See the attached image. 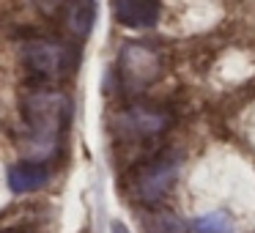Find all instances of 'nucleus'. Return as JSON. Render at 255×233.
<instances>
[{
  "mask_svg": "<svg viewBox=\"0 0 255 233\" xmlns=\"http://www.w3.org/2000/svg\"><path fill=\"white\" fill-rule=\"evenodd\" d=\"M72 99L55 85H33L19 96V145L25 159L44 162L61 151Z\"/></svg>",
  "mask_w": 255,
  "mask_h": 233,
  "instance_id": "1",
  "label": "nucleus"
},
{
  "mask_svg": "<svg viewBox=\"0 0 255 233\" xmlns=\"http://www.w3.org/2000/svg\"><path fill=\"white\" fill-rule=\"evenodd\" d=\"M19 63L36 85H52L77 69L80 50L55 36H28L19 44Z\"/></svg>",
  "mask_w": 255,
  "mask_h": 233,
  "instance_id": "2",
  "label": "nucleus"
},
{
  "mask_svg": "<svg viewBox=\"0 0 255 233\" xmlns=\"http://www.w3.org/2000/svg\"><path fill=\"white\" fill-rule=\"evenodd\" d=\"M178 178V159L170 154H151L143 162H137L132 170V192L140 203L151 206L170 195L173 184Z\"/></svg>",
  "mask_w": 255,
  "mask_h": 233,
  "instance_id": "3",
  "label": "nucleus"
},
{
  "mask_svg": "<svg viewBox=\"0 0 255 233\" xmlns=\"http://www.w3.org/2000/svg\"><path fill=\"white\" fill-rule=\"evenodd\" d=\"M170 126V116L159 107L134 105L116 118V137L127 145H151Z\"/></svg>",
  "mask_w": 255,
  "mask_h": 233,
  "instance_id": "4",
  "label": "nucleus"
},
{
  "mask_svg": "<svg viewBox=\"0 0 255 233\" xmlns=\"http://www.w3.org/2000/svg\"><path fill=\"white\" fill-rule=\"evenodd\" d=\"M118 74L124 88H143L159 77V55L143 41H129L118 58Z\"/></svg>",
  "mask_w": 255,
  "mask_h": 233,
  "instance_id": "5",
  "label": "nucleus"
},
{
  "mask_svg": "<svg viewBox=\"0 0 255 233\" xmlns=\"http://www.w3.org/2000/svg\"><path fill=\"white\" fill-rule=\"evenodd\" d=\"M8 187H11L14 195H28L41 189L47 181H50V167L44 162H33V159H19L14 165H8Z\"/></svg>",
  "mask_w": 255,
  "mask_h": 233,
  "instance_id": "6",
  "label": "nucleus"
},
{
  "mask_svg": "<svg viewBox=\"0 0 255 233\" xmlns=\"http://www.w3.org/2000/svg\"><path fill=\"white\" fill-rule=\"evenodd\" d=\"M113 17L124 28H151L159 19V0H113Z\"/></svg>",
  "mask_w": 255,
  "mask_h": 233,
  "instance_id": "7",
  "label": "nucleus"
},
{
  "mask_svg": "<svg viewBox=\"0 0 255 233\" xmlns=\"http://www.w3.org/2000/svg\"><path fill=\"white\" fill-rule=\"evenodd\" d=\"M63 28L74 36V39H85L94 30L96 19V0H69L66 8L61 11Z\"/></svg>",
  "mask_w": 255,
  "mask_h": 233,
  "instance_id": "8",
  "label": "nucleus"
},
{
  "mask_svg": "<svg viewBox=\"0 0 255 233\" xmlns=\"http://www.w3.org/2000/svg\"><path fill=\"white\" fill-rule=\"evenodd\" d=\"M145 233H189V222L170 209H148L143 214Z\"/></svg>",
  "mask_w": 255,
  "mask_h": 233,
  "instance_id": "9",
  "label": "nucleus"
},
{
  "mask_svg": "<svg viewBox=\"0 0 255 233\" xmlns=\"http://www.w3.org/2000/svg\"><path fill=\"white\" fill-rule=\"evenodd\" d=\"M195 231L198 233H231L233 231V222L228 214L222 211H211V214H203L195 220Z\"/></svg>",
  "mask_w": 255,
  "mask_h": 233,
  "instance_id": "10",
  "label": "nucleus"
},
{
  "mask_svg": "<svg viewBox=\"0 0 255 233\" xmlns=\"http://www.w3.org/2000/svg\"><path fill=\"white\" fill-rule=\"evenodd\" d=\"M113 233H129V231L121 225V222H116V225H113Z\"/></svg>",
  "mask_w": 255,
  "mask_h": 233,
  "instance_id": "11",
  "label": "nucleus"
},
{
  "mask_svg": "<svg viewBox=\"0 0 255 233\" xmlns=\"http://www.w3.org/2000/svg\"><path fill=\"white\" fill-rule=\"evenodd\" d=\"M3 233H25V231H14V228H8V231H3Z\"/></svg>",
  "mask_w": 255,
  "mask_h": 233,
  "instance_id": "12",
  "label": "nucleus"
}]
</instances>
